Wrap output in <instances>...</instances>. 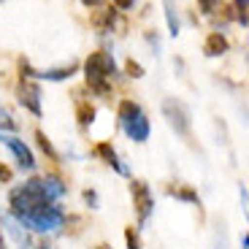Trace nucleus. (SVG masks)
Here are the masks:
<instances>
[{
  "instance_id": "obj_1",
  "label": "nucleus",
  "mask_w": 249,
  "mask_h": 249,
  "mask_svg": "<svg viewBox=\"0 0 249 249\" xmlns=\"http://www.w3.org/2000/svg\"><path fill=\"white\" fill-rule=\"evenodd\" d=\"M68 193V184L54 174L46 176H33L25 184L14 187L8 193V214L11 217H19L25 212H33V209H41V206H52Z\"/></svg>"
},
{
  "instance_id": "obj_2",
  "label": "nucleus",
  "mask_w": 249,
  "mask_h": 249,
  "mask_svg": "<svg viewBox=\"0 0 249 249\" xmlns=\"http://www.w3.org/2000/svg\"><path fill=\"white\" fill-rule=\"evenodd\" d=\"M114 76H117V62H114V54H108V52H92L84 60V79H87V87L95 95L111 92Z\"/></svg>"
},
{
  "instance_id": "obj_3",
  "label": "nucleus",
  "mask_w": 249,
  "mask_h": 249,
  "mask_svg": "<svg viewBox=\"0 0 249 249\" xmlns=\"http://www.w3.org/2000/svg\"><path fill=\"white\" fill-rule=\"evenodd\" d=\"M119 127H122L124 136L136 143L149 141V133H152L149 119H146L143 108L138 106L136 100H122L119 103Z\"/></svg>"
},
{
  "instance_id": "obj_4",
  "label": "nucleus",
  "mask_w": 249,
  "mask_h": 249,
  "mask_svg": "<svg viewBox=\"0 0 249 249\" xmlns=\"http://www.w3.org/2000/svg\"><path fill=\"white\" fill-rule=\"evenodd\" d=\"M14 219L30 233H52V231H57V228L65 225V212H62L57 203H52V206H41V209L19 214V217H14Z\"/></svg>"
},
{
  "instance_id": "obj_5",
  "label": "nucleus",
  "mask_w": 249,
  "mask_h": 249,
  "mask_svg": "<svg viewBox=\"0 0 249 249\" xmlns=\"http://www.w3.org/2000/svg\"><path fill=\"white\" fill-rule=\"evenodd\" d=\"M162 117H165L168 127L176 133V136L190 138V133H193V119H190V111H187V106L181 103V100H176V98L162 100Z\"/></svg>"
},
{
  "instance_id": "obj_6",
  "label": "nucleus",
  "mask_w": 249,
  "mask_h": 249,
  "mask_svg": "<svg viewBox=\"0 0 249 249\" xmlns=\"http://www.w3.org/2000/svg\"><path fill=\"white\" fill-rule=\"evenodd\" d=\"M130 195H133V209H136L138 217V228L149 222L152 212H155V198H152V190L143 179H133L130 181Z\"/></svg>"
},
{
  "instance_id": "obj_7",
  "label": "nucleus",
  "mask_w": 249,
  "mask_h": 249,
  "mask_svg": "<svg viewBox=\"0 0 249 249\" xmlns=\"http://www.w3.org/2000/svg\"><path fill=\"white\" fill-rule=\"evenodd\" d=\"M17 100H19V106H25L33 117H41V114H44V108H41V87H38V81L19 79V84H17Z\"/></svg>"
},
{
  "instance_id": "obj_8",
  "label": "nucleus",
  "mask_w": 249,
  "mask_h": 249,
  "mask_svg": "<svg viewBox=\"0 0 249 249\" xmlns=\"http://www.w3.org/2000/svg\"><path fill=\"white\" fill-rule=\"evenodd\" d=\"M0 143L11 149V155L17 157V165H19L22 171H36V155L30 152V146H27V143L22 141V138L11 136V133H3Z\"/></svg>"
},
{
  "instance_id": "obj_9",
  "label": "nucleus",
  "mask_w": 249,
  "mask_h": 249,
  "mask_svg": "<svg viewBox=\"0 0 249 249\" xmlns=\"http://www.w3.org/2000/svg\"><path fill=\"white\" fill-rule=\"evenodd\" d=\"M92 155H95V157H100V160L106 162V165H111V168L117 171L119 176H130V168H127V165H124L122 160H119V155L114 152V146H111L108 141H100L98 146L92 149Z\"/></svg>"
},
{
  "instance_id": "obj_10",
  "label": "nucleus",
  "mask_w": 249,
  "mask_h": 249,
  "mask_svg": "<svg viewBox=\"0 0 249 249\" xmlns=\"http://www.w3.org/2000/svg\"><path fill=\"white\" fill-rule=\"evenodd\" d=\"M225 52H228V38H225V33H219V30L209 33V38H206V44H203V54L206 57H222Z\"/></svg>"
},
{
  "instance_id": "obj_11",
  "label": "nucleus",
  "mask_w": 249,
  "mask_h": 249,
  "mask_svg": "<svg viewBox=\"0 0 249 249\" xmlns=\"http://www.w3.org/2000/svg\"><path fill=\"white\" fill-rule=\"evenodd\" d=\"M79 71L76 62H68V65H60V68H46V71H36V79H46V81H65Z\"/></svg>"
},
{
  "instance_id": "obj_12",
  "label": "nucleus",
  "mask_w": 249,
  "mask_h": 249,
  "mask_svg": "<svg viewBox=\"0 0 249 249\" xmlns=\"http://www.w3.org/2000/svg\"><path fill=\"white\" fill-rule=\"evenodd\" d=\"M117 8H103V11H98L92 17V25L98 27L100 33H111V27L117 25Z\"/></svg>"
},
{
  "instance_id": "obj_13",
  "label": "nucleus",
  "mask_w": 249,
  "mask_h": 249,
  "mask_svg": "<svg viewBox=\"0 0 249 249\" xmlns=\"http://www.w3.org/2000/svg\"><path fill=\"white\" fill-rule=\"evenodd\" d=\"M165 3V22H168V33L171 36H179V14H176V6L174 0H162Z\"/></svg>"
},
{
  "instance_id": "obj_14",
  "label": "nucleus",
  "mask_w": 249,
  "mask_h": 249,
  "mask_svg": "<svg viewBox=\"0 0 249 249\" xmlns=\"http://www.w3.org/2000/svg\"><path fill=\"white\" fill-rule=\"evenodd\" d=\"M168 195H174V198L184 200V203H195V206H200L198 193H195V190H190V187H171Z\"/></svg>"
},
{
  "instance_id": "obj_15",
  "label": "nucleus",
  "mask_w": 249,
  "mask_h": 249,
  "mask_svg": "<svg viewBox=\"0 0 249 249\" xmlns=\"http://www.w3.org/2000/svg\"><path fill=\"white\" fill-rule=\"evenodd\" d=\"M76 117H79V124H81V127H89V124L95 122V106H92V103H79V108H76Z\"/></svg>"
},
{
  "instance_id": "obj_16",
  "label": "nucleus",
  "mask_w": 249,
  "mask_h": 249,
  "mask_svg": "<svg viewBox=\"0 0 249 249\" xmlns=\"http://www.w3.org/2000/svg\"><path fill=\"white\" fill-rule=\"evenodd\" d=\"M17 130H19V122L14 119V114L0 106V133H17Z\"/></svg>"
},
{
  "instance_id": "obj_17",
  "label": "nucleus",
  "mask_w": 249,
  "mask_h": 249,
  "mask_svg": "<svg viewBox=\"0 0 249 249\" xmlns=\"http://www.w3.org/2000/svg\"><path fill=\"white\" fill-rule=\"evenodd\" d=\"M36 141H38V146H41V152H44V155H49L52 160H60V155H57V149L52 146V141L46 138L44 130H36Z\"/></svg>"
},
{
  "instance_id": "obj_18",
  "label": "nucleus",
  "mask_w": 249,
  "mask_h": 249,
  "mask_svg": "<svg viewBox=\"0 0 249 249\" xmlns=\"http://www.w3.org/2000/svg\"><path fill=\"white\" fill-rule=\"evenodd\" d=\"M247 8H249V0H233V17L238 19V22H241V27H247L249 22H247Z\"/></svg>"
},
{
  "instance_id": "obj_19",
  "label": "nucleus",
  "mask_w": 249,
  "mask_h": 249,
  "mask_svg": "<svg viewBox=\"0 0 249 249\" xmlns=\"http://www.w3.org/2000/svg\"><path fill=\"white\" fill-rule=\"evenodd\" d=\"M124 244H127V249H141V236H138V228H124Z\"/></svg>"
},
{
  "instance_id": "obj_20",
  "label": "nucleus",
  "mask_w": 249,
  "mask_h": 249,
  "mask_svg": "<svg viewBox=\"0 0 249 249\" xmlns=\"http://www.w3.org/2000/svg\"><path fill=\"white\" fill-rule=\"evenodd\" d=\"M124 73L130 76V79H141V76L146 73V71H143V65H141V62H136V60L130 57V60L124 62Z\"/></svg>"
},
{
  "instance_id": "obj_21",
  "label": "nucleus",
  "mask_w": 249,
  "mask_h": 249,
  "mask_svg": "<svg viewBox=\"0 0 249 249\" xmlns=\"http://www.w3.org/2000/svg\"><path fill=\"white\" fill-rule=\"evenodd\" d=\"M217 3H219V0H198V6H200V11H203L206 17H212V14L217 11Z\"/></svg>"
},
{
  "instance_id": "obj_22",
  "label": "nucleus",
  "mask_w": 249,
  "mask_h": 249,
  "mask_svg": "<svg viewBox=\"0 0 249 249\" xmlns=\"http://www.w3.org/2000/svg\"><path fill=\"white\" fill-rule=\"evenodd\" d=\"M84 203H87L89 209H98V206H100L98 193H95V190H84Z\"/></svg>"
},
{
  "instance_id": "obj_23",
  "label": "nucleus",
  "mask_w": 249,
  "mask_h": 249,
  "mask_svg": "<svg viewBox=\"0 0 249 249\" xmlns=\"http://www.w3.org/2000/svg\"><path fill=\"white\" fill-rule=\"evenodd\" d=\"M146 41H149V46L155 49V54H160V36H157V30L146 33Z\"/></svg>"
},
{
  "instance_id": "obj_24",
  "label": "nucleus",
  "mask_w": 249,
  "mask_h": 249,
  "mask_svg": "<svg viewBox=\"0 0 249 249\" xmlns=\"http://www.w3.org/2000/svg\"><path fill=\"white\" fill-rule=\"evenodd\" d=\"M114 8L117 11H127V8H133V0H114Z\"/></svg>"
},
{
  "instance_id": "obj_25",
  "label": "nucleus",
  "mask_w": 249,
  "mask_h": 249,
  "mask_svg": "<svg viewBox=\"0 0 249 249\" xmlns=\"http://www.w3.org/2000/svg\"><path fill=\"white\" fill-rule=\"evenodd\" d=\"M214 249H228V238H225V231L217 233V244H214Z\"/></svg>"
},
{
  "instance_id": "obj_26",
  "label": "nucleus",
  "mask_w": 249,
  "mask_h": 249,
  "mask_svg": "<svg viewBox=\"0 0 249 249\" xmlns=\"http://www.w3.org/2000/svg\"><path fill=\"white\" fill-rule=\"evenodd\" d=\"M0 181H11V168H6L3 162H0Z\"/></svg>"
},
{
  "instance_id": "obj_27",
  "label": "nucleus",
  "mask_w": 249,
  "mask_h": 249,
  "mask_svg": "<svg viewBox=\"0 0 249 249\" xmlns=\"http://www.w3.org/2000/svg\"><path fill=\"white\" fill-rule=\"evenodd\" d=\"M238 195H241V209L247 212V184L241 181V187H238Z\"/></svg>"
},
{
  "instance_id": "obj_28",
  "label": "nucleus",
  "mask_w": 249,
  "mask_h": 249,
  "mask_svg": "<svg viewBox=\"0 0 249 249\" xmlns=\"http://www.w3.org/2000/svg\"><path fill=\"white\" fill-rule=\"evenodd\" d=\"M81 3H84V6H87V8H95V6H100L103 0H81Z\"/></svg>"
},
{
  "instance_id": "obj_29",
  "label": "nucleus",
  "mask_w": 249,
  "mask_h": 249,
  "mask_svg": "<svg viewBox=\"0 0 249 249\" xmlns=\"http://www.w3.org/2000/svg\"><path fill=\"white\" fill-rule=\"evenodd\" d=\"M241 249H249V233H244V236H241Z\"/></svg>"
},
{
  "instance_id": "obj_30",
  "label": "nucleus",
  "mask_w": 249,
  "mask_h": 249,
  "mask_svg": "<svg viewBox=\"0 0 249 249\" xmlns=\"http://www.w3.org/2000/svg\"><path fill=\"white\" fill-rule=\"evenodd\" d=\"M0 249H6V238H3V233H0Z\"/></svg>"
},
{
  "instance_id": "obj_31",
  "label": "nucleus",
  "mask_w": 249,
  "mask_h": 249,
  "mask_svg": "<svg viewBox=\"0 0 249 249\" xmlns=\"http://www.w3.org/2000/svg\"><path fill=\"white\" fill-rule=\"evenodd\" d=\"M95 249H111V247H108V244H98Z\"/></svg>"
},
{
  "instance_id": "obj_32",
  "label": "nucleus",
  "mask_w": 249,
  "mask_h": 249,
  "mask_svg": "<svg viewBox=\"0 0 249 249\" xmlns=\"http://www.w3.org/2000/svg\"><path fill=\"white\" fill-rule=\"evenodd\" d=\"M36 249H49V247H44V244H41V247H36Z\"/></svg>"
}]
</instances>
